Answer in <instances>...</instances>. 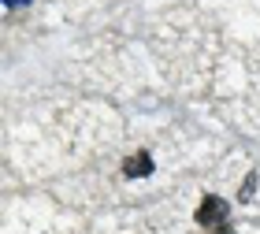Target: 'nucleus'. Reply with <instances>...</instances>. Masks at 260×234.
Listing matches in <instances>:
<instances>
[{
  "label": "nucleus",
  "instance_id": "1",
  "mask_svg": "<svg viewBox=\"0 0 260 234\" xmlns=\"http://www.w3.org/2000/svg\"><path fill=\"white\" fill-rule=\"evenodd\" d=\"M223 219H227V201L216 197V193H208L205 201L197 205V223L201 227H219Z\"/></svg>",
  "mask_w": 260,
  "mask_h": 234
},
{
  "label": "nucleus",
  "instance_id": "2",
  "mask_svg": "<svg viewBox=\"0 0 260 234\" xmlns=\"http://www.w3.org/2000/svg\"><path fill=\"white\" fill-rule=\"evenodd\" d=\"M123 175L126 179H145V175H152V156L149 153H134L123 160Z\"/></svg>",
  "mask_w": 260,
  "mask_h": 234
},
{
  "label": "nucleus",
  "instance_id": "3",
  "mask_svg": "<svg viewBox=\"0 0 260 234\" xmlns=\"http://www.w3.org/2000/svg\"><path fill=\"white\" fill-rule=\"evenodd\" d=\"M253 186H256V175H249V179H245V186H242V201H245V197H253Z\"/></svg>",
  "mask_w": 260,
  "mask_h": 234
},
{
  "label": "nucleus",
  "instance_id": "4",
  "mask_svg": "<svg viewBox=\"0 0 260 234\" xmlns=\"http://www.w3.org/2000/svg\"><path fill=\"white\" fill-rule=\"evenodd\" d=\"M212 234H231V227H227V223H219V227L212 230Z\"/></svg>",
  "mask_w": 260,
  "mask_h": 234
},
{
  "label": "nucleus",
  "instance_id": "5",
  "mask_svg": "<svg viewBox=\"0 0 260 234\" xmlns=\"http://www.w3.org/2000/svg\"><path fill=\"white\" fill-rule=\"evenodd\" d=\"M8 8H19V4H30V0H4Z\"/></svg>",
  "mask_w": 260,
  "mask_h": 234
}]
</instances>
